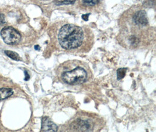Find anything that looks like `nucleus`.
Returning <instances> with one entry per match:
<instances>
[{"mask_svg": "<svg viewBox=\"0 0 156 132\" xmlns=\"http://www.w3.org/2000/svg\"><path fill=\"white\" fill-rule=\"evenodd\" d=\"M84 38L83 28L70 24L63 25L60 29L58 34L59 44L66 50H73L80 47Z\"/></svg>", "mask_w": 156, "mask_h": 132, "instance_id": "f257e3e1", "label": "nucleus"}, {"mask_svg": "<svg viewBox=\"0 0 156 132\" xmlns=\"http://www.w3.org/2000/svg\"><path fill=\"white\" fill-rule=\"evenodd\" d=\"M63 67L60 74V77L66 84L76 85L84 83L88 79L87 70L82 65H78L72 69L67 66Z\"/></svg>", "mask_w": 156, "mask_h": 132, "instance_id": "f03ea898", "label": "nucleus"}, {"mask_svg": "<svg viewBox=\"0 0 156 132\" xmlns=\"http://www.w3.org/2000/svg\"><path fill=\"white\" fill-rule=\"evenodd\" d=\"M3 41L8 45H16L20 42L21 36L19 32L12 27L3 28L1 32Z\"/></svg>", "mask_w": 156, "mask_h": 132, "instance_id": "7ed1b4c3", "label": "nucleus"}, {"mask_svg": "<svg viewBox=\"0 0 156 132\" xmlns=\"http://www.w3.org/2000/svg\"><path fill=\"white\" fill-rule=\"evenodd\" d=\"M93 124L89 119H78L72 123V129L77 131H90L93 130Z\"/></svg>", "mask_w": 156, "mask_h": 132, "instance_id": "20e7f679", "label": "nucleus"}, {"mask_svg": "<svg viewBox=\"0 0 156 132\" xmlns=\"http://www.w3.org/2000/svg\"><path fill=\"white\" fill-rule=\"evenodd\" d=\"M133 21L136 25L140 27H146L148 24L146 13L143 10L136 12L133 16Z\"/></svg>", "mask_w": 156, "mask_h": 132, "instance_id": "39448f33", "label": "nucleus"}, {"mask_svg": "<svg viewBox=\"0 0 156 132\" xmlns=\"http://www.w3.org/2000/svg\"><path fill=\"white\" fill-rule=\"evenodd\" d=\"M57 126L49 118L44 117L42 120V129L41 131L43 132H56Z\"/></svg>", "mask_w": 156, "mask_h": 132, "instance_id": "423d86ee", "label": "nucleus"}, {"mask_svg": "<svg viewBox=\"0 0 156 132\" xmlns=\"http://www.w3.org/2000/svg\"><path fill=\"white\" fill-rule=\"evenodd\" d=\"M13 94V90L9 88L0 89V101L6 99Z\"/></svg>", "mask_w": 156, "mask_h": 132, "instance_id": "0eeeda50", "label": "nucleus"}, {"mask_svg": "<svg viewBox=\"0 0 156 132\" xmlns=\"http://www.w3.org/2000/svg\"><path fill=\"white\" fill-rule=\"evenodd\" d=\"M5 54L8 57H9L10 58H11L13 60H15V61H20V56L17 53H16L15 52L11 51H5Z\"/></svg>", "mask_w": 156, "mask_h": 132, "instance_id": "6e6552de", "label": "nucleus"}, {"mask_svg": "<svg viewBox=\"0 0 156 132\" xmlns=\"http://www.w3.org/2000/svg\"><path fill=\"white\" fill-rule=\"evenodd\" d=\"M126 68H119L117 70V79L118 80H121L123 79L126 73Z\"/></svg>", "mask_w": 156, "mask_h": 132, "instance_id": "1a4fd4ad", "label": "nucleus"}, {"mask_svg": "<svg viewBox=\"0 0 156 132\" xmlns=\"http://www.w3.org/2000/svg\"><path fill=\"white\" fill-rule=\"evenodd\" d=\"M76 0H55V2L57 5H68L73 4L75 2Z\"/></svg>", "mask_w": 156, "mask_h": 132, "instance_id": "9d476101", "label": "nucleus"}, {"mask_svg": "<svg viewBox=\"0 0 156 132\" xmlns=\"http://www.w3.org/2000/svg\"><path fill=\"white\" fill-rule=\"evenodd\" d=\"M99 0H83V3L88 6H94L97 4Z\"/></svg>", "mask_w": 156, "mask_h": 132, "instance_id": "9b49d317", "label": "nucleus"}, {"mask_svg": "<svg viewBox=\"0 0 156 132\" xmlns=\"http://www.w3.org/2000/svg\"><path fill=\"white\" fill-rule=\"evenodd\" d=\"M5 22V18L4 15L0 13V25H3Z\"/></svg>", "mask_w": 156, "mask_h": 132, "instance_id": "f8f14e48", "label": "nucleus"}, {"mask_svg": "<svg viewBox=\"0 0 156 132\" xmlns=\"http://www.w3.org/2000/svg\"><path fill=\"white\" fill-rule=\"evenodd\" d=\"M90 15V14H84L82 15V18L84 20V21H88V17Z\"/></svg>", "mask_w": 156, "mask_h": 132, "instance_id": "ddd939ff", "label": "nucleus"}, {"mask_svg": "<svg viewBox=\"0 0 156 132\" xmlns=\"http://www.w3.org/2000/svg\"><path fill=\"white\" fill-rule=\"evenodd\" d=\"M25 81H28L29 79V75L28 72L27 71H25Z\"/></svg>", "mask_w": 156, "mask_h": 132, "instance_id": "4468645a", "label": "nucleus"}, {"mask_svg": "<svg viewBox=\"0 0 156 132\" xmlns=\"http://www.w3.org/2000/svg\"><path fill=\"white\" fill-rule=\"evenodd\" d=\"M35 49L36 50H39L40 49V47L39 45H36L35 47Z\"/></svg>", "mask_w": 156, "mask_h": 132, "instance_id": "2eb2a0df", "label": "nucleus"}]
</instances>
